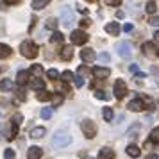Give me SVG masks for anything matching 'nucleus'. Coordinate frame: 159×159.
I'll return each mask as SVG.
<instances>
[{"label":"nucleus","instance_id":"obj_49","mask_svg":"<svg viewBox=\"0 0 159 159\" xmlns=\"http://www.w3.org/2000/svg\"><path fill=\"white\" fill-rule=\"evenodd\" d=\"M2 130H4V127H2V125H0V138H2Z\"/></svg>","mask_w":159,"mask_h":159},{"label":"nucleus","instance_id":"obj_9","mask_svg":"<svg viewBox=\"0 0 159 159\" xmlns=\"http://www.w3.org/2000/svg\"><path fill=\"white\" fill-rule=\"evenodd\" d=\"M80 59L82 61H86V63H91V61H95L97 59V54H95V50L93 48H82L80 50Z\"/></svg>","mask_w":159,"mask_h":159},{"label":"nucleus","instance_id":"obj_1","mask_svg":"<svg viewBox=\"0 0 159 159\" xmlns=\"http://www.w3.org/2000/svg\"><path fill=\"white\" fill-rule=\"evenodd\" d=\"M70 143H72V136L66 130H57L54 134V138H52V147L54 148H63V147H66Z\"/></svg>","mask_w":159,"mask_h":159},{"label":"nucleus","instance_id":"obj_19","mask_svg":"<svg viewBox=\"0 0 159 159\" xmlns=\"http://www.w3.org/2000/svg\"><path fill=\"white\" fill-rule=\"evenodd\" d=\"M125 152H127V154H129L130 157H139V148H138L136 145H129V147H127V148H125Z\"/></svg>","mask_w":159,"mask_h":159},{"label":"nucleus","instance_id":"obj_15","mask_svg":"<svg viewBox=\"0 0 159 159\" xmlns=\"http://www.w3.org/2000/svg\"><path fill=\"white\" fill-rule=\"evenodd\" d=\"M47 134V129L45 127H34V129L30 130V138L32 139H39V138H43Z\"/></svg>","mask_w":159,"mask_h":159},{"label":"nucleus","instance_id":"obj_17","mask_svg":"<svg viewBox=\"0 0 159 159\" xmlns=\"http://www.w3.org/2000/svg\"><path fill=\"white\" fill-rule=\"evenodd\" d=\"M73 57V48L72 47H65L63 50H61V59L63 61H70Z\"/></svg>","mask_w":159,"mask_h":159},{"label":"nucleus","instance_id":"obj_31","mask_svg":"<svg viewBox=\"0 0 159 159\" xmlns=\"http://www.w3.org/2000/svg\"><path fill=\"white\" fill-rule=\"evenodd\" d=\"M41 72H43L41 65H32V68H30V73H34L36 77H39V75H41Z\"/></svg>","mask_w":159,"mask_h":159},{"label":"nucleus","instance_id":"obj_10","mask_svg":"<svg viewBox=\"0 0 159 159\" xmlns=\"http://www.w3.org/2000/svg\"><path fill=\"white\" fill-rule=\"evenodd\" d=\"M143 54L147 57H154V56H157L159 52H157L156 45L152 43V41H147V43H143Z\"/></svg>","mask_w":159,"mask_h":159},{"label":"nucleus","instance_id":"obj_43","mask_svg":"<svg viewBox=\"0 0 159 159\" xmlns=\"http://www.w3.org/2000/svg\"><path fill=\"white\" fill-rule=\"evenodd\" d=\"M132 30V23H125L123 25V32H130Z\"/></svg>","mask_w":159,"mask_h":159},{"label":"nucleus","instance_id":"obj_47","mask_svg":"<svg viewBox=\"0 0 159 159\" xmlns=\"http://www.w3.org/2000/svg\"><path fill=\"white\" fill-rule=\"evenodd\" d=\"M130 72H134V73H138V66H136V65H130Z\"/></svg>","mask_w":159,"mask_h":159},{"label":"nucleus","instance_id":"obj_39","mask_svg":"<svg viewBox=\"0 0 159 159\" xmlns=\"http://www.w3.org/2000/svg\"><path fill=\"white\" fill-rule=\"evenodd\" d=\"M13 123H16V125L20 127V123H22V115H20V113H16V115L13 116Z\"/></svg>","mask_w":159,"mask_h":159},{"label":"nucleus","instance_id":"obj_30","mask_svg":"<svg viewBox=\"0 0 159 159\" xmlns=\"http://www.w3.org/2000/svg\"><path fill=\"white\" fill-rule=\"evenodd\" d=\"M4 159H16V154L13 148H6L4 150Z\"/></svg>","mask_w":159,"mask_h":159},{"label":"nucleus","instance_id":"obj_14","mask_svg":"<svg viewBox=\"0 0 159 159\" xmlns=\"http://www.w3.org/2000/svg\"><path fill=\"white\" fill-rule=\"evenodd\" d=\"M106 32L107 34H111V36H118V32H120V25L116 22H111L106 25Z\"/></svg>","mask_w":159,"mask_h":159},{"label":"nucleus","instance_id":"obj_16","mask_svg":"<svg viewBox=\"0 0 159 159\" xmlns=\"http://www.w3.org/2000/svg\"><path fill=\"white\" fill-rule=\"evenodd\" d=\"M30 88H34L38 91H43L45 89V82L39 77H34V79H30Z\"/></svg>","mask_w":159,"mask_h":159},{"label":"nucleus","instance_id":"obj_42","mask_svg":"<svg viewBox=\"0 0 159 159\" xmlns=\"http://www.w3.org/2000/svg\"><path fill=\"white\" fill-rule=\"evenodd\" d=\"M120 4H122L120 0H109V2H107V6H115V7H118Z\"/></svg>","mask_w":159,"mask_h":159},{"label":"nucleus","instance_id":"obj_4","mask_svg":"<svg viewBox=\"0 0 159 159\" xmlns=\"http://www.w3.org/2000/svg\"><path fill=\"white\" fill-rule=\"evenodd\" d=\"M116 52H118L120 57L129 59L130 56H132V45H130L129 41H118V43H116Z\"/></svg>","mask_w":159,"mask_h":159},{"label":"nucleus","instance_id":"obj_29","mask_svg":"<svg viewBox=\"0 0 159 159\" xmlns=\"http://www.w3.org/2000/svg\"><path fill=\"white\" fill-rule=\"evenodd\" d=\"M61 79L65 80V82H72V80H75V77H73L72 72H68V70H66V72L61 73Z\"/></svg>","mask_w":159,"mask_h":159},{"label":"nucleus","instance_id":"obj_2","mask_svg":"<svg viewBox=\"0 0 159 159\" xmlns=\"http://www.w3.org/2000/svg\"><path fill=\"white\" fill-rule=\"evenodd\" d=\"M20 52H22L23 57L34 59L38 56V47L34 43H30V41H23V43L20 45Z\"/></svg>","mask_w":159,"mask_h":159},{"label":"nucleus","instance_id":"obj_34","mask_svg":"<svg viewBox=\"0 0 159 159\" xmlns=\"http://www.w3.org/2000/svg\"><path fill=\"white\" fill-rule=\"evenodd\" d=\"M50 116H52V107H43V109H41V118L48 120Z\"/></svg>","mask_w":159,"mask_h":159},{"label":"nucleus","instance_id":"obj_23","mask_svg":"<svg viewBox=\"0 0 159 159\" xmlns=\"http://www.w3.org/2000/svg\"><path fill=\"white\" fill-rule=\"evenodd\" d=\"M63 39H65V36H63V34H61L59 30H54V32H52V36H50V43H61Z\"/></svg>","mask_w":159,"mask_h":159},{"label":"nucleus","instance_id":"obj_25","mask_svg":"<svg viewBox=\"0 0 159 159\" xmlns=\"http://www.w3.org/2000/svg\"><path fill=\"white\" fill-rule=\"evenodd\" d=\"M27 77H29V72H18V75H16V82H18V86H23L25 80H27Z\"/></svg>","mask_w":159,"mask_h":159},{"label":"nucleus","instance_id":"obj_35","mask_svg":"<svg viewBox=\"0 0 159 159\" xmlns=\"http://www.w3.org/2000/svg\"><path fill=\"white\" fill-rule=\"evenodd\" d=\"M79 77H88V73H89V70H88L86 66H79Z\"/></svg>","mask_w":159,"mask_h":159},{"label":"nucleus","instance_id":"obj_11","mask_svg":"<svg viewBox=\"0 0 159 159\" xmlns=\"http://www.w3.org/2000/svg\"><path fill=\"white\" fill-rule=\"evenodd\" d=\"M127 107H129L130 111L138 113V111H143V109H145V102L141 100V98H134V100L129 102V106H127Z\"/></svg>","mask_w":159,"mask_h":159},{"label":"nucleus","instance_id":"obj_40","mask_svg":"<svg viewBox=\"0 0 159 159\" xmlns=\"http://www.w3.org/2000/svg\"><path fill=\"white\" fill-rule=\"evenodd\" d=\"M97 59H100V61H106V63H107L109 59V54H106V52H102V54H98V56H97Z\"/></svg>","mask_w":159,"mask_h":159},{"label":"nucleus","instance_id":"obj_46","mask_svg":"<svg viewBox=\"0 0 159 159\" xmlns=\"http://www.w3.org/2000/svg\"><path fill=\"white\" fill-rule=\"evenodd\" d=\"M154 41L159 43V30H157V32H154Z\"/></svg>","mask_w":159,"mask_h":159},{"label":"nucleus","instance_id":"obj_48","mask_svg":"<svg viewBox=\"0 0 159 159\" xmlns=\"http://www.w3.org/2000/svg\"><path fill=\"white\" fill-rule=\"evenodd\" d=\"M136 79H145V73H141V72L136 73Z\"/></svg>","mask_w":159,"mask_h":159},{"label":"nucleus","instance_id":"obj_22","mask_svg":"<svg viewBox=\"0 0 159 159\" xmlns=\"http://www.w3.org/2000/svg\"><path fill=\"white\" fill-rule=\"evenodd\" d=\"M11 56V48H9L7 45H4V43H0V59H6Z\"/></svg>","mask_w":159,"mask_h":159},{"label":"nucleus","instance_id":"obj_41","mask_svg":"<svg viewBox=\"0 0 159 159\" xmlns=\"http://www.w3.org/2000/svg\"><path fill=\"white\" fill-rule=\"evenodd\" d=\"M148 23H150V25H156V27H159V16H152Z\"/></svg>","mask_w":159,"mask_h":159},{"label":"nucleus","instance_id":"obj_38","mask_svg":"<svg viewBox=\"0 0 159 159\" xmlns=\"http://www.w3.org/2000/svg\"><path fill=\"white\" fill-rule=\"evenodd\" d=\"M73 82H75V86H77V88H82V86H84V82H86V80L82 79V77H75V80H73Z\"/></svg>","mask_w":159,"mask_h":159},{"label":"nucleus","instance_id":"obj_21","mask_svg":"<svg viewBox=\"0 0 159 159\" xmlns=\"http://www.w3.org/2000/svg\"><path fill=\"white\" fill-rule=\"evenodd\" d=\"M48 4H50L48 0H34V2H32V9H36V11H39V9L47 7Z\"/></svg>","mask_w":159,"mask_h":159},{"label":"nucleus","instance_id":"obj_44","mask_svg":"<svg viewBox=\"0 0 159 159\" xmlns=\"http://www.w3.org/2000/svg\"><path fill=\"white\" fill-rule=\"evenodd\" d=\"M89 23H91V20H88V18H84V20L80 22V27H88Z\"/></svg>","mask_w":159,"mask_h":159},{"label":"nucleus","instance_id":"obj_8","mask_svg":"<svg viewBox=\"0 0 159 159\" xmlns=\"http://www.w3.org/2000/svg\"><path fill=\"white\" fill-rule=\"evenodd\" d=\"M93 75L97 77V79H107L109 75H111V70L109 68H106V66H95L93 68Z\"/></svg>","mask_w":159,"mask_h":159},{"label":"nucleus","instance_id":"obj_7","mask_svg":"<svg viewBox=\"0 0 159 159\" xmlns=\"http://www.w3.org/2000/svg\"><path fill=\"white\" fill-rule=\"evenodd\" d=\"M61 22L65 27H72L73 23V11L72 7H65L63 9V13H61Z\"/></svg>","mask_w":159,"mask_h":159},{"label":"nucleus","instance_id":"obj_13","mask_svg":"<svg viewBox=\"0 0 159 159\" xmlns=\"http://www.w3.org/2000/svg\"><path fill=\"white\" fill-rule=\"evenodd\" d=\"M98 159H115V152L107 147H104V148L98 150Z\"/></svg>","mask_w":159,"mask_h":159},{"label":"nucleus","instance_id":"obj_6","mask_svg":"<svg viewBox=\"0 0 159 159\" xmlns=\"http://www.w3.org/2000/svg\"><path fill=\"white\" fill-rule=\"evenodd\" d=\"M125 95H127V84H125V80L118 79L115 82V97L120 100V98H123Z\"/></svg>","mask_w":159,"mask_h":159},{"label":"nucleus","instance_id":"obj_36","mask_svg":"<svg viewBox=\"0 0 159 159\" xmlns=\"http://www.w3.org/2000/svg\"><path fill=\"white\" fill-rule=\"evenodd\" d=\"M61 102H63V97H61V95H56V97H52V104H54V107H57Z\"/></svg>","mask_w":159,"mask_h":159},{"label":"nucleus","instance_id":"obj_45","mask_svg":"<svg viewBox=\"0 0 159 159\" xmlns=\"http://www.w3.org/2000/svg\"><path fill=\"white\" fill-rule=\"evenodd\" d=\"M145 159H157V154H148Z\"/></svg>","mask_w":159,"mask_h":159},{"label":"nucleus","instance_id":"obj_20","mask_svg":"<svg viewBox=\"0 0 159 159\" xmlns=\"http://www.w3.org/2000/svg\"><path fill=\"white\" fill-rule=\"evenodd\" d=\"M0 89H4V91H11V89H13V80L11 79H2L0 80Z\"/></svg>","mask_w":159,"mask_h":159},{"label":"nucleus","instance_id":"obj_26","mask_svg":"<svg viewBox=\"0 0 159 159\" xmlns=\"http://www.w3.org/2000/svg\"><path fill=\"white\" fill-rule=\"evenodd\" d=\"M16 132H18V125H16V123H11V127H9V132H7V139L9 141H11V139H15L16 138Z\"/></svg>","mask_w":159,"mask_h":159},{"label":"nucleus","instance_id":"obj_50","mask_svg":"<svg viewBox=\"0 0 159 159\" xmlns=\"http://www.w3.org/2000/svg\"><path fill=\"white\" fill-rule=\"evenodd\" d=\"M157 56H159V54H157Z\"/></svg>","mask_w":159,"mask_h":159},{"label":"nucleus","instance_id":"obj_37","mask_svg":"<svg viewBox=\"0 0 159 159\" xmlns=\"http://www.w3.org/2000/svg\"><path fill=\"white\" fill-rule=\"evenodd\" d=\"M95 97H97V98H100V100H107V95L104 93L102 89H98V91H95Z\"/></svg>","mask_w":159,"mask_h":159},{"label":"nucleus","instance_id":"obj_27","mask_svg":"<svg viewBox=\"0 0 159 159\" xmlns=\"http://www.w3.org/2000/svg\"><path fill=\"white\" fill-rule=\"evenodd\" d=\"M150 143H159V127L152 129V132H150Z\"/></svg>","mask_w":159,"mask_h":159},{"label":"nucleus","instance_id":"obj_5","mask_svg":"<svg viewBox=\"0 0 159 159\" xmlns=\"http://www.w3.org/2000/svg\"><path fill=\"white\" fill-rule=\"evenodd\" d=\"M70 39H72V43H73V45H80V47H82L84 43H88L89 36H88L86 32L80 29V30H73L72 36H70Z\"/></svg>","mask_w":159,"mask_h":159},{"label":"nucleus","instance_id":"obj_18","mask_svg":"<svg viewBox=\"0 0 159 159\" xmlns=\"http://www.w3.org/2000/svg\"><path fill=\"white\" fill-rule=\"evenodd\" d=\"M52 97H54V95H52V93H48V91H45V89H43V91H38V93H36V98H38L39 102L52 100Z\"/></svg>","mask_w":159,"mask_h":159},{"label":"nucleus","instance_id":"obj_33","mask_svg":"<svg viewBox=\"0 0 159 159\" xmlns=\"http://www.w3.org/2000/svg\"><path fill=\"white\" fill-rule=\"evenodd\" d=\"M57 20H56V18H48V20H47V29H54L56 30V27H57Z\"/></svg>","mask_w":159,"mask_h":159},{"label":"nucleus","instance_id":"obj_32","mask_svg":"<svg viewBox=\"0 0 159 159\" xmlns=\"http://www.w3.org/2000/svg\"><path fill=\"white\" fill-rule=\"evenodd\" d=\"M47 75H48V79H52V80H56V79H59V77H61V75H59V72L56 70V68L48 70V72H47Z\"/></svg>","mask_w":159,"mask_h":159},{"label":"nucleus","instance_id":"obj_3","mask_svg":"<svg viewBox=\"0 0 159 159\" xmlns=\"http://www.w3.org/2000/svg\"><path fill=\"white\" fill-rule=\"evenodd\" d=\"M80 129H82V134H84L88 139H91V138L97 136V125H95V122H91V120H84V122L80 123Z\"/></svg>","mask_w":159,"mask_h":159},{"label":"nucleus","instance_id":"obj_24","mask_svg":"<svg viewBox=\"0 0 159 159\" xmlns=\"http://www.w3.org/2000/svg\"><path fill=\"white\" fill-rule=\"evenodd\" d=\"M102 116H104V120H106V122H113V116H115V113H113V109H111V107H104Z\"/></svg>","mask_w":159,"mask_h":159},{"label":"nucleus","instance_id":"obj_12","mask_svg":"<svg viewBox=\"0 0 159 159\" xmlns=\"http://www.w3.org/2000/svg\"><path fill=\"white\" fill-rule=\"evenodd\" d=\"M41 156H43V150L39 147H30L29 150H27V157L29 159H39Z\"/></svg>","mask_w":159,"mask_h":159},{"label":"nucleus","instance_id":"obj_28","mask_svg":"<svg viewBox=\"0 0 159 159\" xmlns=\"http://www.w3.org/2000/svg\"><path fill=\"white\" fill-rule=\"evenodd\" d=\"M147 13H148V15H154V13H156V11H157V4H156V2H147Z\"/></svg>","mask_w":159,"mask_h":159}]
</instances>
